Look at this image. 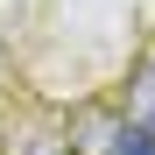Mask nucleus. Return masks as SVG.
<instances>
[{"mask_svg":"<svg viewBox=\"0 0 155 155\" xmlns=\"http://www.w3.org/2000/svg\"><path fill=\"white\" fill-rule=\"evenodd\" d=\"M113 141H120V113H106V106L71 113V155H113Z\"/></svg>","mask_w":155,"mask_h":155,"instance_id":"1","label":"nucleus"},{"mask_svg":"<svg viewBox=\"0 0 155 155\" xmlns=\"http://www.w3.org/2000/svg\"><path fill=\"white\" fill-rule=\"evenodd\" d=\"M127 120H155V57L134 71V85H127Z\"/></svg>","mask_w":155,"mask_h":155,"instance_id":"2","label":"nucleus"},{"mask_svg":"<svg viewBox=\"0 0 155 155\" xmlns=\"http://www.w3.org/2000/svg\"><path fill=\"white\" fill-rule=\"evenodd\" d=\"M113 155H155V120H120Z\"/></svg>","mask_w":155,"mask_h":155,"instance_id":"3","label":"nucleus"}]
</instances>
